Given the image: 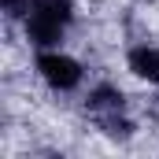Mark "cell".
<instances>
[{"label": "cell", "instance_id": "3", "mask_svg": "<svg viewBox=\"0 0 159 159\" xmlns=\"http://www.w3.org/2000/svg\"><path fill=\"white\" fill-rule=\"evenodd\" d=\"M129 70H133L137 78L159 85V48H148V44L129 48Z\"/></svg>", "mask_w": 159, "mask_h": 159}, {"label": "cell", "instance_id": "4", "mask_svg": "<svg viewBox=\"0 0 159 159\" xmlns=\"http://www.w3.org/2000/svg\"><path fill=\"white\" fill-rule=\"evenodd\" d=\"M4 11L11 15V19H26V11H30V0H4Z\"/></svg>", "mask_w": 159, "mask_h": 159}, {"label": "cell", "instance_id": "1", "mask_svg": "<svg viewBox=\"0 0 159 159\" xmlns=\"http://www.w3.org/2000/svg\"><path fill=\"white\" fill-rule=\"evenodd\" d=\"M74 19V0H30L26 34L37 48H56Z\"/></svg>", "mask_w": 159, "mask_h": 159}, {"label": "cell", "instance_id": "2", "mask_svg": "<svg viewBox=\"0 0 159 159\" xmlns=\"http://www.w3.org/2000/svg\"><path fill=\"white\" fill-rule=\"evenodd\" d=\"M37 74L56 93H70L74 85L81 81V63L74 56H67V52H59V48H44L37 56Z\"/></svg>", "mask_w": 159, "mask_h": 159}]
</instances>
